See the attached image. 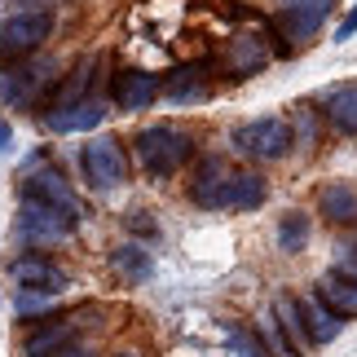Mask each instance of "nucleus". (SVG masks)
<instances>
[{
  "label": "nucleus",
  "mask_w": 357,
  "mask_h": 357,
  "mask_svg": "<svg viewBox=\"0 0 357 357\" xmlns=\"http://www.w3.org/2000/svg\"><path fill=\"white\" fill-rule=\"evenodd\" d=\"M132 155H137V168L146 176L163 181V176L181 172L195 159V137L185 128H176V123H150V128H142L132 137Z\"/></svg>",
  "instance_id": "obj_1"
},
{
  "label": "nucleus",
  "mask_w": 357,
  "mask_h": 357,
  "mask_svg": "<svg viewBox=\"0 0 357 357\" xmlns=\"http://www.w3.org/2000/svg\"><path fill=\"white\" fill-rule=\"evenodd\" d=\"M53 36V13L49 9H18L0 22V62H26L36 58L40 45Z\"/></svg>",
  "instance_id": "obj_2"
},
{
  "label": "nucleus",
  "mask_w": 357,
  "mask_h": 357,
  "mask_svg": "<svg viewBox=\"0 0 357 357\" xmlns=\"http://www.w3.org/2000/svg\"><path fill=\"white\" fill-rule=\"evenodd\" d=\"M234 146H238V155L256 159V163H278V159L291 155L296 132H291V123H287V119L265 115V119L238 123V128H234Z\"/></svg>",
  "instance_id": "obj_3"
},
{
  "label": "nucleus",
  "mask_w": 357,
  "mask_h": 357,
  "mask_svg": "<svg viewBox=\"0 0 357 357\" xmlns=\"http://www.w3.org/2000/svg\"><path fill=\"white\" fill-rule=\"evenodd\" d=\"M79 216L62 212V208H49V203L40 199H22L18 208V221H13V229H18V238L26 247H53V243H66L75 234Z\"/></svg>",
  "instance_id": "obj_4"
},
{
  "label": "nucleus",
  "mask_w": 357,
  "mask_h": 357,
  "mask_svg": "<svg viewBox=\"0 0 357 357\" xmlns=\"http://www.w3.org/2000/svg\"><path fill=\"white\" fill-rule=\"evenodd\" d=\"M79 168H84L93 190H115L128 181V155L115 137H93V142L79 150Z\"/></svg>",
  "instance_id": "obj_5"
},
{
  "label": "nucleus",
  "mask_w": 357,
  "mask_h": 357,
  "mask_svg": "<svg viewBox=\"0 0 357 357\" xmlns=\"http://www.w3.org/2000/svg\"><path fill=\"white\" fill-rule=\"evenodd\" d=\"M53 79H58L53 75V62H45V58L13 62V71H5V79H0V98L13 111H26V106L40 102V93H49Z\"/></svg>",
  "instance_id": "obj_6"
},
{
  "label": "nucleus",
  "mask_w": 357,
  "mask_h": 357,
  "mask_svg": "<svg viewBox=\"0 0 357 357\" xmlns=\"http://www.w3.org/2000/svg\"><path fill=\"white\" fill-rule=\"evenodd\" d=\"M22 199H40V203L62 208V212H71V216L84 212V208H79V199H75V190H71V181H66L58 168H49L45 159H36V163H26V168H22Z\"/></svg>",
  "instance_id": "obj_7"
},
{
  "label": "nucleus",
  "mask_w": 357,
  "mask_h": 357,
  "mask_svg": "<svg viewBox=\"0 0 357 357\" xmlns=\"http://www.w3.org/2000/svg\"><path fill=\"white\" fill-rule=\"evenodd\" d=\"M79 322H84V309L75 313H58V318H45L36 331H26L22 340V357H58L75 344L79 335Z\"/></svg>",
  "instance_id": "obj_8"
},
{
  "label": "nucleus",
  "mask_w": 357,
  "mask_h": 357,
  "mask_svg": "<svg viewBox=\"0 0 357 357\" xmlns=\"http://www.w3.org/2000/svg\"><path fill=\"white\" fill-rule=\"evenodd\" d=\"M335 0H282L278 5V31L291 40V45H305V40L318 36V26L326 22Z\"/></svg>",
  "instance_id": "obj_9"
},
{
  "label": "nucleus",
  "mask_w": 357,
  "mask_h": 357,
  "mask_svg": "<svg viewBox=\"0 0 357 357\" xmlns=\"http://www.w3.org/2000/svg\"><path fill=\"white\" fill-rule=\"evenodd\" d=\"M111 98L119 111H146V106H155V98H163V79L142 66H123L111 79Z\"/></svg>",
  "instance_id": "obj_10"
},
{
  "label": "nucleus",
  "mask_w": 357,
  "mask_h": 357,
  "mask_svg": "<svg viewBox=\"0 0 357 357\" xmlns=\"http://www.w3.org/2000/svg\"><path fill=\"white\" fill-rule=\"evenodd\" d=\"M13 282H18V291H45V296H62L71 287L62 265H53L49 256H36V252L13 260Z\"/></svg>",
  "instance_id": "obj_11"
},
{
  "label": "nucleus",
  "mask_w": 357,
  "mask_h": 357,
  "mask_svg": "<svg viewBox=\"0 0 357 357\" xmlns=\"http://www.w3.org/2000/svg\"><path fill=\"white\" fill-rule=\"evenodd\" d=\"M229 176H234V168H229V163H225L221 155L199 159L195 176H190V199H195L199 208H208V212H221V199H225Z\"/></svg>",
  "instance_id": "obj_12"
},
{
  "label": "nucleus",
  "mask_w": 357,
  "mask_h": 357,
  "mask_svg": "<svg viewBox=\"0 0 357 357\" xmlns=\"http://www.w3.org/2000/svg\"><path fill=\"white\" fill-rule=\"evenodd\" d=\"M221 62H225V71L234 75V79H247V75H256V71H265V66H269V45L260 36L243 31V36H234L225 45Z\"/></svg>",
  "instance_id": "obj_13"
},
{
  "label": "nucleus",
  "mask_w": 357,
  "mask_h": 357,
  "mask_svg": "<svg viewBox=\"0 0 357 357\" xmlns=\"http://www.w3.org/2000/svg\"><path fill=\"white\" fill-rule=\"evenodd\" d=\"M322 119L331 123L335 132H344V137H357V79H349V84H331V89H322Z\"/></svg>",
  "instance_id": "obj_14"
},
{
  "label": "nucleus",
  "mask_w": 357,
  "mask_h": 357,
  "mask_svg": "<svg viewBox=\"0 0 357 357\" xmlns=\"http://www.w3.org/2000/svg\"><path fill=\"white\" fill-rule=\"evenodd\" d=\"M208 66L203 62H190V66H176V71L168 75V84H163V98H168L172 106H199L208 102Z\"/></svg>",
  "instance_id": "obj_15"
},
{
  "label": "nucleus",
  "mask_w": 357,
  "mask_h": 357,
  "mask_svg": "<svg viewBox=\"0 0 357 357\" xmlns=\"http://www.w3.org/2000/svg\"><path fill=\"white\" fill-rule=\"evenodd\" d=\"M273 318H278V331L287 340V349H291V357H305L313 349L309 340V326H305V313H300V300L296 296H273Z\"/></svg>",
  "instance_id": "obj_16"
},
{
  "label": "nucleus",
  "mask_w": 357,
  "mask_h": 357,
  "mask_svg": "<svg viewBox=\"0 0 357 357\" xmlns=\"http://www.w3.org/2000/svg\"><path fill=\"white\" fill-rule=\"evenodd\" d=\"M106 119V106L98 98L89 102H75V106H62V111H45V128L49 132H84V128H98V123Z\"/></svg>",
  "instance_id": "obj_17"
},
{
  "label": "nucleus",
  "mask_w": 357,
  "mask_h": 357,
  "mask_svg": "<svg viewBox=\"0 0 357 357\" xmlns=\"http://www.w3.org/2000/svg\"><path fill=\"white\" fill-rule=\"evenodd\" d=\"M269 199V185L260 172H234L225 185V199H221V212H256L260 203Z\"/></svg>",
  "instance_id": "obj_18"
},
{
  "label": "nucleus",
  "mask_w": 357,
  "mask_h": 357,
  "mask_svg": "<svg viewBox=\"0 0 357 357\" xmlns=\"http://www.w3.org/2000/svg\"><path fill=\"white\" fill-rule=\"evenodd\" d=\"M313 296H318L326 309H335L344 322L357 313V278H344V273H335V269H326L318 278V291Z\"/></svg>",
  "instance_id": "obj_19"
},
{
  "label": "nucleus",
  "mask_w": 357,
  "mask_h": 357,
  "mask_svg": "<svg viewBox=\"0 0 357 357\" xmlns=\"http://www.w3.org/2000/svg\"><path fill=\"white\" fill-rule=\"evenodd\" d=\"M300 313H305V326H309L313 349H318V344H331V340H340V331H344V318H340L335 309H326L318 296H305V300H300Z\"/></svg>",
  "instance_id": "obj_20"
},
{
  "label": "nucleus",
  "mask_w": 357,
  "mask_h": 357,
  "mask_svg": "<svg viewBox=\"0 0 357 357\" xmlns=\"http://www.w3.org/2000/svg\"><path fill=\"white\" fill-rule=\"evenodd\" d=\"M93 71H98V58H84L71 75H62V84L49 93V111H62V106H75V102H89V89H93Z\"/></svg>",
  "instance_id": "obj_21"
},
{
  "label": "nucleus",
  "mask_w": 357,
  "mask_h": 357,
  "mask_svg": "<svg viewBox=\"0 0 357 357\" xmlns=\"http://www.w3.org/2000/svg\"><path fill=\"white\" fill-rule=\"evenodd\" d=\"M318 212H322L331 225H357V190L344 185V181L322 185V195H318Z\"/></svg>",
  "instance_id": "obj_22"
},
{
  "label": "nucleus",
  "mask_w": 357,
  "mask_h": 357,
  "mask_svg": "<svg viewBox=\"0 0 357 357\" xmlns=\"http://www.w3.org/2000/svg\"><path fill=\"white\" fill-rule=\"evenodd\" d=\"M111 269L119 273L123 282H146L150 273H155V260H150L146 247H137V243H119L115 252H111Z\"/></svg>",
  "instance_id": "obj_23"
},
{
  "label": "nucleus",
  "mask_w": 357,
  "mask_h": 357,
  "mask_svg": "<svg viewBox=\"0 0 357 357\" xmlns=\"http://www.w3.org/2000/svg\"><path fill=\"white\" fill-rule=\"evenodd\" d=\"M309 234H313L309 216L305 212H287L282 221H278V252H305Z\"/></svg>",
  "instance_id": "obj_24"
},
{
  "label": "nucleus",
  "mask_w": 357,
  "mask_h": 357,
  "mask_svg": "<svg viewBox=\"0 0 357 357\" xmlns=\"http://www.w3.org/2000/svg\"><path fill=\"white\" fill-rule=\"evenodd\" d=\"M225 340H229V349H234L238 357H269L265 340L252 335V331H243V326H225Z\"/></svg>",
  "instance_id": "obj_25"
},
{
  "label": "nucleus",
  "mask_w": 357,
  "mask_h": 357,
  "mask_svg": "<svg viewBox=\"0 0 357 357\" xmlns=\"http://www.w3.org/2000/svg\"><path fill=\"white\" fill-rule=\"evenodd\" d=\"M22 313V318H49L53 313V296H45V291H18V305H13Z\"/></svg>",
  "instance_id": "obj_26"
},
{
  "label": "nucleus",
  "mask_w": 357,
  "mask_h": 357,
  "mask_svg": "<svg viewBox=\"0 0 357 357\" xmlns=\"http://www.w3.org/2000/svg\"><path fill=\"white\" fill-rule=\"evenodd\" d=\"M331 269L344 273V278H357V234L335 247V265H331Z\"/></svg>",
  "instance_id": "obj_27"
},
{
  "label": "nucleus",
  "mask_w": 357,
  "mask_h": 357,
  "mask_svg": "<svg viewBox=\"0 0 357 357\" xmlns=\"http://www.w3.org/2000/svg\"><path fill=\"white\" fill-rule=\"evenodd\" d=\"M353 36H357V5L344 13V22L335 26V40H340V45H344V40H353Z\"/></svg>",
  "instance_id": "obj_28"
},
{
  "label": "nucleus",
  "mask_w": 357,
  "mask_h": 357,
  "mask_svg": "<svg viewBox=\"0 0 357 357\" xmlns=\"http://www.w3.org/2000/svg\"><path fill=\"white\" fill-rule=\"evenodd\" d=\"M13 150V128H9V119H0V155H9Z\"/></svg>",
  "instance_id": "obj_29"
},
{
  "label": "nucleus",
  "mask_w": 357,
  "mask_h": 357,
  "mask_svg": "<svg viewBox=\"0 0 357 357\" xmlns=\"http://www.w3.org/2000/svg\"><path fill=\"white\" fill-rule=\"evenodd\" d=\"M128 225H132V229H142V234H155V225L146 221V212H132V221H128Z\"/></svg>",
  "instance_id": "obj_30"
},
{
  "label": "nucleus",
  "mask_w": 357,
  "mask_h": 357,
  "mask_svg": "<svg viewBox=\"0 0 357 357\" xmlns=\"http://www.w3.org/2000/svg\"><path fill=\"white\" fill-rule=\"evenodd\" d=\"M58 357H93V353H79V349L71 344V349H66V353H58Z\"/></svg>",
  "instance_id": "obj_31"
}]
</instances>
